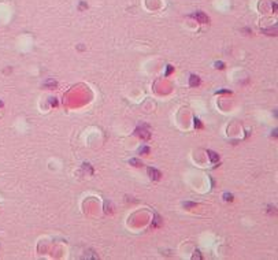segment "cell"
Masks as SVG:
<instances>
[{
	"mask_svg": "<svg viewBox=\"0 0 278 260\" xmlns=\"http://www.w3.org/2000/svg\"><path fill=\"white\" fill-rule=\"evenodd\" d=\"M192 17H193V18H195V19H196V21H197L199 23H201V25H207V23L210 22V18H208L207 15H205L204 12H201V11L195 12Z\"/></svg>",
	"mask_w": 278,
	"mask_h": 260,
	"instance_id": "cell-1",
	"label": "cell"
},
{
	"mask_svg": "<svg viewBox=\"0 0 278 260\" xmlns=\"http://www.w3.org/2000/svg\"><path fill=\"white\" fill-rule=\"evenodd\" d=\"M148 174H149V177L152 178L153 181H158V179H159V178L162 177L160 171H158L156 168H152V167H149V168H148Z\"/></svg>",
	"mask_w": 278,
	"mask_h": 260,
	"instance_id": "cell-2",
	"label": "cell"
},
{
	"mask_svg": "<svg viewBox=\"0 0 278 260\" xmlns=\"http://www.w3.org/2000/svg\"><path fill=\"white\" fill-rule=\"evenodd\" d=\"M189 84H190V86H197V85L200 84V78H199L197 75H190Z\"/></svg>",
	"mask_w": 278,
	"mask_h": 260,
	"instance_id": "cell-3",
	"label": "cell"
},
{
	"mask_svg": "<svg viewBox=\"0 0 278 260\" xmlns=\"http://www.w3.org/2000/svg\"><path fill=\"white\" fill-rule=\"evenodd\" d=\"M207 153L210 155V159H211V162H212V163L218 162L219 156H218V155H217V153H215V152H212V151H207Z\"/></svg>",
	"mask_w": 278,
	"mask_h": 260,
	"instance_id": "cell-4",
	"label": "cell"
},
{
	"mask_svg": "<svg viewBox=\"0 0 278 260\" xmlns=\"http://www.w3.org/2000/svg\"><path fill=\"white\" fill-rule=\"evenodd\" d=\"M129 163H130L132 166H134V167H141L142 166V162H140L138 159H130Z\"/></svg>",
	"mask_w": 278,
	"mask_h": 260,
	"instance_id": "cell-5",
	"label": "cell"
},
{
	"mask_svg": "<svg viewBox=\"0 0 278 260\" xmlns=\"http://www.w3.org/2000/svg\"><path fill=\"white\" fill-rule=\"evenodd\" d=\"M184 207L185 208H193V207H196V203H184Z\"/></svg>",
	"mask_w": 278,
	"mask_h": 260,
	"instance_id": "cell-6",
	"label": "cell"
},
{
	"mask_svg": "<svg viewBox=\"0 0 278 260\" xmlns=\"http://www.w3.org/2000/svg\"><path fill=\"white\" fill-rule=\"evenodd\" d=\"M148 152H149V148H148V147H144V148L140 149V153H141V155H144V153H148Z\"/></svg>",
	"mask_w": 278,
	"mask_h": 260,
	"instance_id": "cell-7",
	"label": "cell"
},
{
	"mask_svg": "<svg viewBox=\"0 0 278 260\" xmlns=\"http://www.w3.org/2000/svg\"><path fill=\"white\" fill-rule=\"evenodd\" d=\"M215 66H217V69H223V67H225V64L222 63V62H217Z\"/></svg>",
	"mask_w": 278,
	"mask_h": 260,
	"instance_id": "cell-8",
	"label": "cell"
},
{
	"mask_svg": "<svg viewBox=\"0 0 278 260\" xmlns=\"http://www.w3.org/2000/svg\"><path fill=\"white\" fill-rule=\"evenodd\" d=\"M223 197H225V200H229V201H232V200H233V196H232V194H227V193H225V196H223Z\"/></svg>",
	"mask_w": 278,
	"mask_h": 260,
	"instance_id": "cell-9",
	"label": "cell"
},
{
	"mask_svg": "<svg viewBox=\"0 0 278 260\" xmlns=\"http://www.w3.org/2000/svg\"><path fill=\"white\" fill-rule=\"evenodd\" d=\"M173 71V66H167V71H166V75H169Z\"/></svg>",
	"mask_w": 278,
	"mask_h": 260,
	"instance_id": "cell-10",
	"label": "cell"
},
{
	"mask_svg": "<svg viewBox=\"0 0 278 260\" xmlns=\"http://www.w3.org/2000/svg\"><path fill=\"white\" fill-rule=\"evenodd\" d=\"M195 126L201 127V123H200V121H199V119H195Z\"/></svg>",
	"mask_w": 278,
	"mask_h": 260,
	"instance_id": "cell-11",
	"label": "cell"
}]
</instances>
